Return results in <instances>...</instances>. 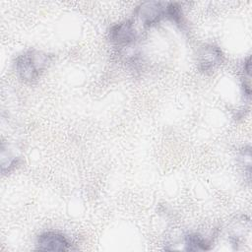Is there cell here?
<instances>
[{"label":"cell","instance_id":"obj_4","mask_svg":"<svg viewBox=\"0 0 252 252\" xmlns=\"http://www.w3.org/2000/svg\"><path fill=\"white\" fill-rule=\"evenodd\" d=\"M222 51L215 44H204L198 50L197 67L198 70L203 74H212L222 63Z\"/></svg>","mask_w":252,"mask_h":252},{"label":"cell","instance_id":"obj_5","mask_svg":"<svg viewBox=\"0 0 252 252\" xmlns=\"http://www.w3.org/2000/svg\"><path fill=\"white\" fill-rule=\"evenodd\" d=\"M36 249L39 251H68L71 249V242L63 233L48 230L37 236Z\"/></svg>","mask_w":252,"mask_h":252},{"label":"cell","instance_id":"obj_7","mask_svg":"<svg viewBox=\"0 0 252 252\" xmlns=\"http://www.w3.org/2000/svg\"><path fill=\"white\" fill-rule=\"evenodd\" d=\"M185 250L189 251H205L211 249V243L203 235L193 232L188 233L184 237Z\"/></svg>","mask_w":252,"mask_h":252},{"label":"cell","instance_id":"obj_9","mask_svg":"<svg viewBox=\"0 0 252 252\" xmlns=\"http://www.w3.org/2000/svg\"><path fill=\"white\" fill-rule=\"evenodd\" d=\"M239 160H240V164L244 167V171L247 174L248 180H250V175H251V148L249 146L244 147V149H242L240 151Z\"/></svg>","mask_w":252,"mask_h":252},{"label":"cell","instance_id":"obj_3","mask_svg":"<svg viewBox=\"0 0 252 252\" xmlns=\"http://www.w3.org/2000/svg\"><path fill=\"white\" fill-rule=\"evenodd\" d=\"M110 41L118 47H129L138 40L139 32L133 20H126L113 25L108 32Z\"/></svg>","mask_w":252,"mask_h":252},{"label":"cell","instance_id":"obj_6","mask_svg":"<svg viewBox=\"0 0 252 252\" xmlns=\"http://www.w3.org/2000/svg\"><path fill=\"white\" fill-rule=\"evenodd\" d=\"M20 163V157L14 152L9 145L4 142L1 145V170L2 173H9L14 170Z\"/></svg>","mask_w":252,"mask_h":252},{"label":"cell","instance_id":"obj_8","mask_svg":"<svg viewBox=\"0 0 252 252\" xmlns=\"http://www.w3.org/2000/svg\"><path fill=\"white\" fill-rule=\"evenodd\" d=\"M250 56L246 58L243 64V78H242V90L243 94L247 97V99H250V70H251V63H250Z\"/></svg>","mask_w":252,"mask_h":252},{"label":"cell","instance_id":"obj_2","mask_svg":"<svg viewBox=\"0 0 252 252\" xmlns=\"http://www.w3.org/2000/svg\"><path fill=\"white\" fill-rule=\"evenodd\" d=\"M167 4L157 1L142 3L135 10V16L144 28H152L167 19Z\"/></svg>","mask_w":252,"mask_h":252},{"label":"cell","instance_id":"obj_1","mask_svg":"<svg viewBox=\"0 0 252 252\" xmlns=\"http://www.w3.org/2000/svg\"><path fill=\"white\" fill-rule=\"evenodd\" d=\"M51 55L37 50L29 49L19 54L14 60V70L22 81L32 83L36 81L51 63Z\"/></svg>","mask_w":252,"mask_h":252}]
</instances>
